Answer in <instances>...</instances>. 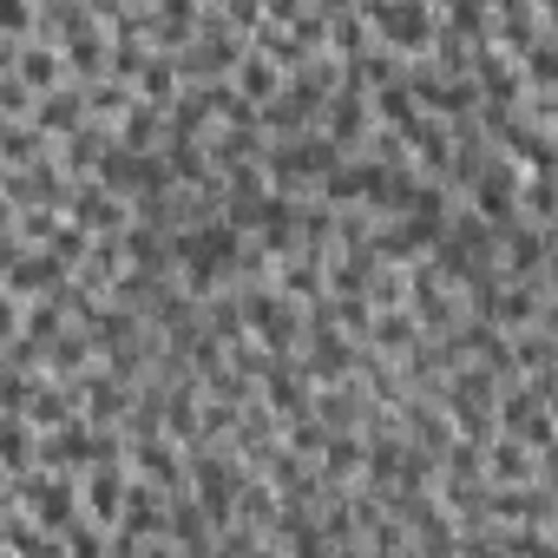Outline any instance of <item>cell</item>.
<instances>
[{
	"mask_svg": "<svg viewBox=\"0 0 558 558\" xmlns=\"http://www.w3.org/2000/svg\"><path fill=\"white\" fill-rule=\"evenodd\" d=\"M368 27L388 53L401 60H421L434 47V0H375L368 8Z\"/></svg>",
	"mask_w": 558,
	"mask_h": 558,
	"instance_id": "obj_1",
	"label": "cell"
},
{
	"mask_svg": "<svg viewBox=\"0 0 558 558\" xmlns=\"http://www.w3.org/2000/svg\"><path fill=\"white\" fill-rule=\"evenodd\" d=\"M480 466H486V480L493 486H532V480H558V460L551 453H538V447H525L519 434H493L486 447H480Z\"/></svg>",
	"mask_w": 558,
	"mask_h": 558,
	"instance_id": "obj_2",
	"label": "cell"
},
{
	"mask_svg": "<svg viewBox=\"0 0 558 558\" xmlns=\"http://www.w3.org/2000/svg\"><path fill=\"white\" fill-rule=\"evenodd\" d=\"M0 191H8V204H14V210H27V204H53V210H66L73 178L60 171V158H34V165H8Z\"/></svg>",
	"mask_w": 558,
	"mask_h": 558,
	"instance_id": "obj_3",
	"label": "cell"
},
{
	"mask_svg": "<svg viewBox=\"0 0 558 558\" xmlns=\"http://www.w3.org/2000/svg\"><path fill=\"white\" fill-rule=\"evenodd\" d=\"M66 217L86 230V236H119L132 223V204L119 191H106L99 178H73V197H66Z\"/></svg>",
	"mask_w": 558,
	"mask_h": 558,
	"instance_id": "obj_4",
	"label": "cell"
},
{
	"mask_svg": "<svg viewBox=\"0 0 558 558\" xmlns=\"http://www.w3.org/2000/svg\"><path fill=\"white\" fill-rule=\"evenodd\" d=\"M66 276H73V263H66V256H53L47 243H34V250H21V263H14L8 276H0V290H8V296H21V303H34V296L60 290Z\"/></svg>",
	"mask_w": 558,
	"mask_h": 558,
	"instance_id": "obj_5",
	"label": "cell"
},
{
	"mask_svg": "<svg viewBox=\"0 0 558 558\" xmlns=\"http://www.w3.org/2000/svg\"><path fill=\"white\" fill-rule=\"evenodd\" d=\"M106 53H112V34H106V27H80V34H66V40H60L66 80H80V86L106 80Z\"/></svg>",
	"mask_w": 558,
	"mask_h": 558,
	"instance_id": "obj_6",
	"label": "cell"
},
{
	"mask_svg": "<svg viewBox=\"0 0 558 558\" xmlns=\"http://www.w3.org/2000/svg\"><path fill=\"white\" fill-rule=\"evenodd\" d=\"M80 119H86V86H80V80H60V86H47V93L34 99V125L53 132V138H66Z\"/></svg>",
	"mask_w": 558,
	"mask_h": 558,
	"instance_id": "obj_7",
	"label": "cell"
},
{
	"mask_svg": "<svg viewBox=\"0 0 558 558\" xmlns=\"http://www.w3.org/2000/svg\"><path fill=\"white\" fill-rule=\"evenodd\" d=\"M112 145V125H93V119H80L60 145H53V158H60V171L66 178H93V165H99V151Z\"/></svg>",
	"mask_w": 558,
	"mask_h": 558,
	"instance_id": "obj_8",
	"label": "cell"
},
{
	"mask_svg": "<svg viewBox=\"0 0 558 558\" xmlns=\"http://www.w3.org/2000/svg\"><path fill=\"white\" fill-rule=\"evenodd\" d=\"M132 99H145V106H158V112L178 99V66H171V53L145 47V60H138V73H132Z\"/></svg>",
	"mask_w": 558,
	"mask_h": 558,
	"instance_id": "obj_9",
	"label": "cell"
},
{
	"mask_svg": "<svg viewBox=\"0 0 558 558\" xmlns=\"http://www.w3.org/2000/svg\"><path fill=\"white\" fill-rule=\"evenodd\" d=\"M53 132H40L34 119H0V158L8 165H34V158H53Z\"/></svg>",
	"mask_w": 558,
	"mask_h": 558,
	"instance_id": "obj_10",
	"label": "cell"
},
{
	"mask_svg": "<svg viewBox=\"0 0 558 558\" xmlns=\"http://www.w3.org/2000/svg\"><path fill=\"white\" fill-rule=\"evenodd\" d=\"M230 86H236V99L243 106H263V99H276V86H283V73H276L256 47H243V60L230 66Z\"/></svg>",
	"mask_w": 558,
	"mask_h": 558,
	"instance_id": "obj_11",
	"label": "cell"
},
{
	"mask_svg": "<svg viewBox=\"0 0 558 558\" xmlns=\"http://www.w3.org/2000/svg\"><path fill=\"white\" fill-rule=\"evenodd\" d=\"M158 132H165V112L145 106V99H132V106L119 112V125H112V145H125V151H158Z\"/></svg>",
	"mask_w": 558,
	"mask_h": 558,
	"instance_id": "obj_12",
	"label": "cell"
},
{
	"mask_svg": "<svg viewBox=\"0 0 558 558\" xmlns=\"http://www.w3.org/2000/svg\"><path fill=\"white\" fill-rule=\"evenodd\" d=\"M14 73H21L34 93H47V86H60V80H66V60H60V47L27 40V47H21V60H14Z\"/></svg>",
	"mask_w": 558,
	"mask_h": 558,
	"instance_id": "obj_13",
	"label": "cell"
},
{
	"mask_svg": "<svg viewBox=\"0 0 558 558\" xmlns=\"http://www.w3.org/2000/svg\"><path fill=\"white\" fill-rule=\"evenodd\" d=\"M0 466H8V473L34 466V427H27V414H0Z\"/></svg>",
	"mask_w": 558,
	"mask_h": 558,
	"instance_id": "obj_14",
	"label": "cell"
},
{
	"mask_svg": "<svg viewBox=\"0 0 558 558\" xmlns=\"http://www.w3.org/2000/svg\"><path fill=\"white\" fill-rule=\"evenodd\" d=\"M362 47H375V27H368L355 8H349V14H329V53H336V60H355Z\"/></svg>",
	"mask_w": 558,
	"mask_h": 558,
	"instance_id": "obj_15",
	"label": "cell"
},
{
	"mask_svg": "<svg viewBox=\"0 0 558 558\" xmlns=\"http://www.w3.org/2000/svg\"><path fill=\"white\" fill-rule=\"evenodd\" d=\"M125 106H132V86H125V80H93V86H86V119H93V125H119Z\"/></svg>",
	"mask_w": 558,
	"mask_h": 558,
	"instance_id": "obj_16",
	"label": "cell"
},
{
	"mask_svg": "<svg viewBox=\"0 0 558 558\" xmlns=\"http://www.w3.org/2000/svg\"><path fill=\"white\" fill-rule=\"evenodd\" d=\"M34 86L21 80V73H0V119H34Z\"/></svg>",
	"mask_w": 558,
	"mask_h": 558,
	"instance_id": "obj_17",
	"label": "cell"
},
{
	"mask_svg": "<svg viewBox=\"0 0 558 558\" xmlns=\"http://www.w3.org/2000/svg\"><path fill=\"white\" fill-rule=\"evenodd\" d=\"M21 310H27L21 296H8V290H0V342H8V336L21 329Z\"/></svg>",
	"mask_w": 558,
	"mask_h": 558,
	"instance_id": "obj_18",
	"label": "cell"
},
{
	"mask_svg": "<svg viewBox=\"0 0 558 558\" xmlns=\"http://www.w3.org/2000/svg\"><path fill=\"white\" fill-rule=\"evenodd\" d=\"M21 250H27V243H21V230L8 223V230H0V276H8V269L21 263Z\"/></svg>",
	"mask_w": 558,
	"mask_h": 558,
	"instance_id": "obj_19",
	"label": "cell"
},
{
	"mask_svg": "<svg viewBox=\"0 0 558 558\" xmlns=\"http://www.w3.org/2000/svg\"><path fill=\"white\" fill-rule=\"evenodd\" d=\"M14 223V204H8V191H0V230H8Z\"/></svg>",
	"mask_w": 558,
	"mask_h": 558,
	"instance_id": "obj_20",
	"label": "cell"
},
{
	"mask_svg": "<svg viewBox=\"0 0 558 558\" xmlns=\"http://www.w3.org/2000/svg\"><path fill=\"white\" fill-rule=\"evenodd\" d=\"M0 178H8V158H0Z\"/></svg>",
	"mask_w": 558,
	"mask_h": 558,
	"instance_id": "obj_21",
	"label": "cell"
}]
</instances>
